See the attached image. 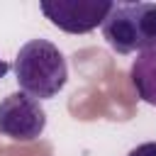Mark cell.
Masks as SVG:
<instances>
[{
    "instance_id": "obj_1",
    "label": "cell",
    "mask_w": 156,
    "mask_h": 156,
    "mask_svg": "<svg viewBox=\"0 0 156 156\" xmlns=\"http://www.w3.org/2000/svg\"><path fill=\"white\" fill-rule=\"evenodd\" d=\"M15 78L22 93L34 100H49L58 95V90L68 80V66L56 44L46 39L27 41L15 56Z\"/></svg>"
},
{
    "instance_id": "obj_2",
    "label": "cell",
    "mask_w": 156,
    "mask_h": 156,
    "mask_svg": "<svg viewBox=\"0 0 156 156\" xmlns=\"http://www.w3.org/2000/svg\"><path fill=\"white\" fill-rule=\"evenodd\" d=\"M100 29L112 51L141 54L156 44V2H112Z\"/></svg>"
},
{
    "instance_id": "obj_3",
    "label": "cell",
    "mask_w": 156,
    "mask_h": 156,
    "mask_svg": "<svg viewBox=\"0 0 156 156\" xmlns=\"http://www.w3.org/2000/svg\"><path fill=\"white\" fill-rule=\"evenodd\" d=\"M46 127V112L27 93H10L0 102V134L12 141H37Z\"/></svg>"
},
{
    "instance_id": "obj_4",
    "label": "cell",
    "mask_w": 156,
    "mask_h": 156,
    "mask_svg": "<svg viewBox=\"0 0 156 156\" xmlns=\"http://www.w3.org/2000/svg\"><path fill=\"white\" fill-rule=\"evenodd\" d=\"M39 10L54 27L68 34H85L102 27L112 10V0H41Z\"/></svg>"
},
{
    "instance_id": "obj_5",
    "label": "cell",
    "mask_w": 156,
    "mask_h": 156,
    "mask_svg": "<svg viewBox=\"0 0 156 156\" xmlns=\"http://www.w3.org/2000/svg\"><path fill=\"white\" fill-rule=\"evenodd\" d=\"M129 78L136 90V98L156 107V44L136 54L129 68Z\"/></svg>"
},
{
    "instance_id": "obj_6",
    "label": "cell",
    "mask_w": 156,
    "mask_h": 156,
    "mask_svg": "<svg viewBox=\"0 0 156 156\" xmlns=\"http://www.w3.org/2000/svg\"><path fill=\"white\" fill-rule=\"evenodd\" d=\"M127 156H156V141H144V144L134 146Z\"/></svg>"
},
{
    "instance_id": "obj_7",
    "label": "cell",
    "mask_w": 156,
    "mask_h": 156,
    "mask_svg": "<svg viewBox=\"0 0 156 156\" xmlns=\"http://www.w3.org/2000/svg\"><path fill=\"white\" fill-rule=\"evenodd\" d=\"M7 71H10V63L0 58V78H5V73H7Z\"/></svg>"
}]
</instances>
